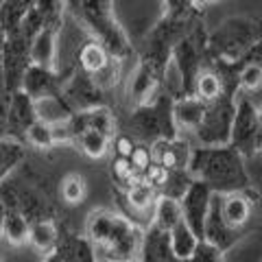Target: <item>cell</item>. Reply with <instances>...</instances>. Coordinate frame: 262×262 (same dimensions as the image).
I'll use <instances>...</instances> for the list:
<instances>
[{
    "instance_id": "27",
    "label": "cell",
    "mask_w": 262,
    "mask_h": 262,
    "mask_svg": "<svg viewBox=\"0 0 262 262\" xmlns=\"http://www.w3.org/2000/svg\"><path fill=\"white\" fill-rule=\"evenodd\" d=\"M192 94L203 98L206 103L214 101V98L223 96L225 90H223V81L216 75L214 70H201L194 79V88H192Z\"/></svg>"
},
{
    "instance_id": "45",
    "label": "cell",
    "mask_w": 262,
    "mask_h": 262,
    "mask_svg": "<svg viewBox=\"0 0 262 262\" xmlns=\"http://www.w3.org/2000/svg\"><path fill=\"white\" fill-rule=\"evenodd\" d=\"M125 262H136V260H125Z\"/></svg>"
},
{
    "instance_id": "2",
    "label": "cell",
    "mask_w": 262,
    "mask_h": 262,
    "mask_svg": "<svg viewBox=\"0 0 262 262\" xmlns=\"http://www.w3.org/2000/svg\"><path fill=\"white\" fill-rule=\"evenodd\" d=\"M188 173L216 192L245 190L249 184L243 155L234 146H201L192 149Z\"/></svg>"
},
{
    "instance_id": "6",
    "label": "cell",
    "mask_w": 262,
    "mask_h": 262,
    "mask_svg": "<svg viewBox=\"0 0 262 262\" xmlns=\"http://www.w3.org/2000/svg\"><path fill=\"white\" fill-rule=\"evenodd\" d=\"M256 136H258V107L247 98L236 103V114L229 134V146H234L243 158L256 153Z\"/></svg>"
},
{
    "instance_id": "8",
    "label": "cell",
    "mask_w": 262,
    "mask_h": 262,
    "mask_svg": "<svg viewBox=\"0 0 262 262\" xmlns=\"http://www.w3.org/2000/svg\"><path fill=\"white\" fill-rule=\"evenodd\" d=\"M212 188L208 184L194 179L188 188V192L179 199L182 203V212H184V221L190 225L192 232L203 238V227H206V216H208V208H210V199H212Z\"/></svg>"
},
{
    "instance_id": "37",
    "label": "cell",
    "mask_w": 262,
    "mask_h": 262,
    "mask_svg": "<svg viewBox=\"0 0 262 262\" xmlns=\"http://www.w3.org/2000/svg\"><path fill=\"white\" fill-rule=\"evenodd\" d=\"M221 251L219 247H214L212 243L208 241H199V245H196V249L192 253V258L188 260V262H221Z\"/></svg>"
},
{
    "instance_id": "44",
    "label": "cell",
    "mask_w": 262,
    "mask_h": 262,
    "mask_svg": "<svg viewBox=\"0 0 262 262\" xmlns=\"http://www.w3.org/2000/svg\"><path fill=\"white\" fill-rule=\"evenodd\" d=\"M5 39H7V33H5V29H3V24H0V48L5 46Z\"/></svg>"
},
{
    "instance_id": "13",
    "label": "cell",
    "mask_w": 262,
    "mask_h": 262,
    "mask_svg": "<svg viewBox=\"0 0 262 262\" xmlns=\"http://www.w3.org/2000/svg\"><path fill=\"white\" fill-rule=\"evenodd\" d=\"M61 85L63 83H61L59 72L42 68V66H35V63H29L20 79V90H24L33 101H37V98H42L46 94L61 92Z\"/></svg>"
},
{
    "instance_id": "41",
    "label": "cell",
    "mask_w": 262,
    "mask_h": 262,
    "mask_svg": "<svg viewBox=\"0 0 262 262\" xmlns=\"http://www.w3.org/2000/svg\"><path fill=\"white\" fill-rule=\"evenodd\" d=\"M0 85H5V57H3V48H0Z\"/></svg>"
},
{
    "instance_id": "40",
    "label": "cell",
    "mask_w": 262,
    "mask_h": 262,
    "mask_svg": "<svg viewBox=\"0 0 262 262\" xmlns=\"http://www.w3.org/2000/svg\"><path fill=\"white\" fill-rule=\"evenodd\" d=\"M256 151H262V107H258V136H256Z\"/></svg>"
},
{
    "instance_id": "30",
    "label": "cell",
    "mask_w": 262,
    "mask_h": 262,
    "mask_svg": "<svg viewBox=\"0 0 262 262\" xmlns=\"http://www.w3.org/2000/svg\"><path fill=\"white\" fill-rule=\"evenodd\" d=\"M90 77H92L96 88H101L103 92L105 90L116 88L120 83V79H122V59H118V57H110L107 63H105L103 68H98L96 72H92Z\"/></svg>"
},
{
    "instance_id": "14",
    "label": "cell",
    "mask_w": 262,
    "mask_h": 262,
    "mask_svg": "<svg viewBox=\"0 0 262 262\" xmlns=\"http://www.w3.org/2000/svg\"><path fill=\"white\" fill-rule=\"evenodd\" d=\"M68 125L75 134V142L79 140V136L83 134L88 129H96V131H103L114 138V116L112 112L105 107V105H96V107H90V110H81V112H75L72 116L68 118Z\"/></svg>"
},
{
    "instance_id": "22",
    "label": "cell",
    "mask_w": 262,
    "mask_h": 262,
    "mask_svg": "<svg viewBox=\"0 0 262 262\" xmlns=\"http://www.w3.org/2000/svg\"><path fill=\"white\" fill-rule=\"evenodd\" d=\"M29 243L39 251H51L57 247L59 236H57V227L51 219H39L31 221L29 225Z\"/></svg>"
},
{
    "instance_id": "3",
    "label": "cell",
    "mask_w": 262,
    "mask_h": 262,
    "mask_svg": "<svg viewBox=\"0 0 262 262\" xmlns=\"http://www.w3.org/2000/svg\"><path fill=\"white\" fill-rule=\"evenodd\" d=\"M66 9L88 29L96 42H101L112 57L125 59L131 46L125 29L114 13V0H66Z\"/></svg>"
},
{
    "instance_id": "7",
    "label": "cell",
    "mask_w": 262,
    "mask_h": 262,
    "mask_svg": "<svg viewBox=\"0 0 262 262\" xmlns=\"http://www.w3.org/2000/svg\"><path fill=\"white\" fill-rule=\"evenodd\" d=\"M223 192H212L210 199V208H208V216H206V227H203V241L212 243L214 247L221 251H227L229 247H234V243L238 241V232L232 225H227V221L223 216Z\"/></svg>"
},
{
    "instance_id": "10",
    "label": "cell",
    "mask_w": 262,
    "mask_h": 262,
    "mask_svg": "<svg viewBox=\"0 0 262 262\" xmlns=\"http://www.w3.org/2000/svg\"><path fill=\"white\" fill-rule=\"evenodd\" d=\"M151 160L166 170H188L192 149L184 138H158L151 142Z\"/></svg>"
},
{
    "instance_id": "21",
    "label": "cell",
    "mask_w": 262,
    "mask_h": 262,
    "mask_svg": "<svg viewBox=\"0 0 262 262\" xmlns=\"http://www.w3.org/2000/svg\"><path fill=\"white\" fill-rule=\"evenodd\" d=\"M179 221H184V212H182V203H179V199L160 194L158 201H155V208H153V225L170 232Z\"/></svg>"
},
{
    "instance_id": "31",
    "label": "cell",
    "mask_w": 262,
    "mask_h": 262,
    "mask_svg": "<svg viewBox=\"0 0 262 262\" xmlns=\"http://www.w3.org/2000/svg\"><path fill=\"white\" fill-rule=\"evenodd\" d=\"M192 182H194V177L188 173V170H168L160 192L166 194V196H173V199H182V196L188 192V188H190Z\"/></svg>"
},
{
    "instance_id": "18",
    "label": "cell",
    "mask_w": 262,
    "mask_h": 262,
    "mask_svg": "<svg viewBox=\"0 0 262 262\" xmlns=\"http://www.w3.org/2000/svg\"><path fill=\"white\" fill-rule=\"evenodd\" d=\"M35 105V116L37 120L46 122V125H59V122L68 120L75 110L68 105V101L63 98L61 92H55V94H46L37 101H33Z\"/></svg>"
},
{
    "instance_id": "26",
    "label": "cell",
    "mask_w": 262,
    "mask_h": 262,
    "mask_svg": "<svg viewBox=\"0 0 262 262\" xmlns=\"http://www.w3.org/2000/svg\"><path fill=\"white\" fill-rule=\"evenodd\" d=\"M110 57L112 55L107 53V48L92 37L90 42H85L83 48H81V53H79V66H81V70H83V72L92 75V72H96L98 68H103V66L107 63Z\"/></svg>"
},
{
    "instance_id": "24",
    "label": "cell",
    "mask_w": 262,
    "mask_h": 262,
    "mask_svg": "<svg viewBox=\"0 0 262 262\" xmlns=\"http://www.w3.org/2000/svg\"><path fill=\"white\" fill-rule=\"evenodd\" d=\"M29 225L31 221L18 210H7L5 214V223H3V232L0 236H5L11 245H22L29 241Z\"/></svg>"
},
{
    "instance_id": "36",
    "label": "cell",
    "mask_w": 262,
    "mask_h": 262,
    "mask_svg": "<svg viewBox=\"0 0 262 262\" xmlns=\"http://www.w3.org/2000/svg\"><path fill=\"white\" fill-rule=\"evenodd\" d=\"M164 15L175 20H190L192 11L196 9L192 0H162Z\"/></svg>"
},
{
    "instance_id": "38",
    "label": "cell",
    "mask_w": 262,
    "mask_h": 262,
    "mask_svg": "<svg viewBox=\"0 0 262 262\" xmlns=\"http://www.w3.org/2000/svg\"><path fill=\"white\" fill-rule=\"evenodd\" d=\"M241 63H256L262 68V39H256V42L245 51V55L241 57Z\"/></svg>"
},
{
    "instance_id": "42",
    "label": "cell",
    "mask_w": 262,
    "mask_h": 262,
    "mask_svg": "<svg viewBox=\"0 0 262 262\" xmlns=\"http://www.w3.org/2000/svg\"><path fill=\"white\" fill-rule=\"evenodd\" d=\"M5 214H7V206L3 201V196H0V232H3V223H5Z\"/></svg>"
},
{
    "instance_id": "25",
    "label": "cell",
    "mask_w": 262,
    "mask_h": 262,
    "mask_svg": "<svg viewBox=\"0 0 262 262\" xmlns=\"http://www.w3.org/2000/svg\"><path fill=\"white\" fill-rule=\"evenodd\" d=\"M127 203L131 210L136 212H144L149 208H155V201H158V194H155V188L144 182V179H138L131 186H127Z\"/></svg>"
},
{
    "instance_id": "29",
    "label": "cell",
    "mask_w": 262,
    "mask_h": 262,
    "mask_svg": "<svg viewBox=\"0 0 262 262\" xmlns=\"http://www.w3.org/2000/svg\"><path fill=\"white\" fill-rule=\"evenodd\" d=\"M79 146L88 158H103L105 153L110 151V142H112V136L103 134V131H96V129H88L79 136Z\"/></svg>"
},
{
    "instance_id": "32",
    "label": "cell",
    "mask_w": 262,
    "mask_h": 262,
    "mask_svg": "<svg viewBox=\"0 0 262 262\" xmlns=\"http://www.w3.org/2000/svg\"><path fill=\"white\" fill-rule=\"evenodd\" d=\"M88 194V184L85 179L77 175V173H70L61 179V199L66 203H70V206H79V203H83Z\"/></svg>"
},
{
    "instance_id": "23",
    "label": "cell",
    "mask_w": 262,
    "mask_h": 262,
    "mask_svg": "<svg viewBox=\"0 0 262 262\" xmlns=\"http://www.w3.org/2000/svg\"><path fill=\"white\" fill-rule=\"evenodd\" d=\"M57 258H59V262H94L96 253L88 238H68L61 241Z\"/></svg>"
},
{
    "instance_id": "12",
    "label": "cell",
    "mask_w": 262,
    "mask_h": 262,
    "mask_svg": "<svg viewBox=\"0 0 262 262\" xmlns=\"http://www.w3.org/2000/svg\"><path fill=\"white\" fill-rule=\"evenodd\" d=\"M158 85H160V72L151 68L146 61H140L127 81V96L129 101H134L136 107H140V105L151 103L160 94Z\"/></svg>"
},
{
    "instance_id": "39",
    "label": "cell",
    "mask_w": 262,
    "mask_h": 262,
    "mask_svg": "<svg viewBox=\"0 0 262 262\" xmlns=\"http://www.w3.org/2000/svg\"><path fill=\"white\" fill-rule=\"evenodd\" d=\"M114 149H116V155H120V158H131L136 151V142L131 140V136H118L116 142H114Z\"/></svg>"
},
{
    "instance_id": "28",
    "label": "cell",
    "mask_w": 262,
    "mask_h": 262,
    "mask_svg": "<svg viewBox=\"0 0 262 262\" xmlns=\"http://www.w3.org/2000/svg\"><path fill=\"white\" fill-rule=\"evenodd\" d=\"M24 160V149L11 138H0V184Z\"/></svg>"
},
{
    "instance_id": "4",
    "label": "cell",
    "mask_w": 262,
    "mask_h": 262,
    "mask_svg": "<svg viewBox=\"0 0 262 262\" xmlns=\"http://www.w3.org/2000/svg\"><path fill=\"white\" fill-rule=\"evenodd\" d=\"M258 39L256 22L249 18H229L208 35V48L221 61H241L245 51Z\"/></svg>"
},
{
    "instance_id": "9",
    "label": "cell",
    "mask_w": 262,
    "mask_h": 262,
    "mask_svg": "<svg viewBox=\"0 0 262 262\" xmlns=\"http://www.w3.org/2000/svg\"><path fill=\"white\" fill-rule=\"evenodd\" d=\"M61 94L68 101V105L75 112L81 110H90L96 107V105H103V90L96 88V83L92 81V77L88 72H75L68 83L61 85Z\"/></svg>"
},
{
    "instance_id": "19",
    "label": "cell",
    "mask_w": 262,
    "mask_h": 262,
    "mask_svg": "<svg viewBox=\"0 0 262 262\" xmlns=\"http://www.w3.org/2000/svg\"><path fill=\"white\" fill-rule=\"evenodd\" d=\"M245 190L223 192V206H221V210H223L227 225H232L234 229H241L251 216V201L247 199Z\"/></svg>"
},
{
    "instance_id": "15",
    "label": "cell",
    "mask_w": 262,
    "mask_h": 262,
    "mask_svg": "<svg viewBox=\"0 0 262 262\" xmlns=\"http://www.w3.org/2000/svg\"><path fill=\"white\" fill-rule=\"evenodd\" d=\"M37 120L35 116V105L33 98L24 90H13L11 92V105H9V116H7V134H27V129Z\"/></svg>"
},
{
    "instance_id": "33",
    "label": "cell",
    "mask_w": 262,
    "mask_h": 262,
    "mask_svg": "<svg viewBox=\"0 0 262 262\" xmlns=\"http://www.w3.org/2000/svg\"><path fill=\"white\" fill-rule=\"evenodd\" d=\"M24 138L29 140V144L37 146V149H53L55 140H53V127L46 125L42 120H35L33 125L27 129Z\"/></svg>"
},
{
    "instance_id": "5",
    "label": "cell",
    "mask_w": 262,
    "mask_h": 262,
    "mask_svg": "<svg viewBox=\"0 0 262 262\" xmlns=\"http://www.w3.org/2000/svg\"><path fill=\"white\" fill-rule=\"evenodd\" d=\"M236 114L234 96L223 94L208 103L206 114L194 129L201 146H227L229 134H232V122Z\"/></svg>"
},
{
    "instance_id": "16",
    "label": "cell",
    "mask_w": 262,
    "mask_h": 262,
    "mask_svg": "<svg viewBox=\"0 0 262 262\" xmlns=\"http://www.w3.org/2000/svg\"><path fill=\"white\" fill-rule=\"evenodd\" d=\"M208 103L203 98L194 96V94H188L173 101V120H175V127L177 129H184V131H194L199 127V122L206 114Z\"/></svg>"
},
{
    "instance_id": "17",
    "label": "cell",
    "mask_w": 262,
    "mask_h": 262,
    "mask_svg": "<svg viewBox=\"0 0 262 262\" xmlns=\"http://www.w3.org/2000/svg\"><path fill=\"white\" fill-rule=\"evenodd\" d=\"M140 253L144 262H177L173 249H170V234L158 225H153L146 232Z\"/></svg>"
},
{
    "instance_id": "43",
    "label": "cell",
    "mask_w": 262,
    "mask_h": 262,
    "mask_svg": "<svg viewBox=\"0 0 262 262\" xmlns=\"http://www.w3.org/2000/svg\"><path fill=\"white\" fill-rule=\"evenodd\" d=\"M194 7L199 9V7H206V5H212V3H216V0H192Z\"/></svg>"
},
{
    "instance_id": "1",
    "label": "cell",
    "mask_w": 262,
    "mask_h": 262,
    "mask_svg": "<svg viewBox=\"0 0 262 262\" xmlns=\"http://www.w3.org/2000/svg\"><path fill=\"white\" fill-rule=\"evenodd\" d=\"M85 236L92 243L98 262L134 260L136 253H140L144 238L129 219L110 210H96L88 216Z\"/></svg>"
},
{
    "instance_id": "34",
    "label": "cell",
    "mask_w": 262,
    "mask_h": 262,
    "mask_svg": "<svg viewBox=\"0 0 262 262\" xmlns=\"http://www.w3.org/2000/svg\"><path fill=\"white\" fill-rule=\"evenodd\" d=\"M112 175L122 186H131L134 182L140 179L136 175V168H134V164H131V158H120V155L112 162Z\"/></svg>"
},
{
    "instance_id": "20",
    "label": "cell",
    "mask_w": 262,
    "mask_h": 262,
    "mask_svg": "<svg viewBox=\"0 0 262 262\" xmlns=\"http://www.w3.org/2000/svg\"><path fill=\"white\" fill-rule=\"evenodd\" d=\"M168 234H170V249H173L177 262H188L192 258V253L201 238L192 232L186 221H179Z\"/></svg>"
},
{
    "instance_id": "11",
    "label": "cell",
    "mask_w": 262,
    "mask_h": 262,
    "mask_svg": "<svg viewBox=\"0 0 262 262\" xmlns=\"http://www.w3.org/2000/svg\"><path fill=\"white\" fill-rule=\"evenodd\" d=\"M59 27H57V24H48V27L39 29L35 35H33L31 46H29L31 63L42 66V68H48V70H57V55H59Z\"/></svg>"
},
{
    "instance_id": "35",
    "label": "cell",
    "mask_w": 262,
    "mask_h": 262,
    "mask_svg": "<svg viewBox=\"0 0 262 262\" xmlns=\"http://www.w3.org/2000/svg\"><path fill=\"white\" fill-rule=\"evenodd\" d=\"M262 85V68L256 63H241V70H238V88L243 90H258Z\"/></svg>"
}]
</instances>
